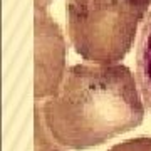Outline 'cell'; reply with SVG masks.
<instances>
[{"instance_id": "6da1fadb", "label": "cell", "mask_w": 151, "mask_h": 151, "mask_svg": "<svg viewBox=\"0 0 151 151\" xmlns=\"http://www.w3.org/2000/svg\"><path fill=\"white\" fill-rule=\"evenodd\" d=\"M35 103L49 134L65 150L99 146L145 119L136 76L124 64L70 65L57 94Z\"/></svg>"}, {"instance_id": "7a4b0ae2", "label": "cell", "mask_w": 151, "mask_h": 151, "mask_svg": "<svg viewBox=\"0 0 151 151\" xmlns=\"http://www.w3.org/2000/svg\"><path fill=\"white\" fill-rule=\"evenodd\" d=\"M150 7L151 0H65L67 34L76 52L92 64H119Z\"/></svg>"}, {"instance_id": "3957f363", "label": "cell", "mask_w": 151, "mask_h": 151, "mask_svg": "<svg viewBox=\"0 0 151 151\" xmlns=\"http://www.w3.org/2000/svg\"><path fill=\"white\" fill-rule=\"evenodd\" d=\"M34 96L42 101L55 96L65 76V39L59 24L45 9H35L34 19Z\"/></svg>"}, {"instance_id": "277c9868", "label": "cell", "mask_w": 151, "mask_h": 151, "mask_svg": "<svg viewBox=\"0 0 151 151\" xmlns=\"http://www.w3.org/2000/svg\"><path fill=\"white\" fill-rule=\"evenodd\" d=\"M136 82L143 103L151 113V12L141 25L136 45Z\"/></svg>"}, {"instance_id": "5b68a950", "label": "cell", "mask_w": 151, "mask_h": 151, "mask_svg": "<svg viewBox=\"0 0 151 151\" xmlns=\"http://www.w3.org/2000/svg\"><path fill=\"white\" fill-rule=\"evenodd\" d=\"M34 148L35 151H65V148L55 143L52 136L49 134L37 103L34 106Z\"/></svg>"}, {"instance_id": "8992f818", "label": "cell", "mask_w": 151, "mask_h": 151, "mask_svg": "<svg viewBox=\"0 0 151 151\" xmlns=\"http://www.w3.org/2000/svg\"><path fill=\"white\" fill-rule=\"evenodd\" d=\"M108 151H151V138L150 136H138L131 139L121 141L111 146Z\"/></svg>"}, {"instance_id": "52a82bcc", "label": "cell", "mask_w": 151, "mask_h": 151, "mask_svg": "<svg viewBox=\"0 0 151 151\" xmlns=\"http://www.w3.org/2000/svg\"><path fill=\"white\" fill-rule=\"evenodd\" d=\"M34 2H35V9H47L52 0H34Z\"/></svg>"}]
</instances>
